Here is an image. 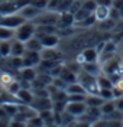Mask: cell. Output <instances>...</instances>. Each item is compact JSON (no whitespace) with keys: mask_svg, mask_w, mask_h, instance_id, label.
Instances as JSON below:
<instances>
[{"mask_svg":"<svg viewBox=\"0 0 123 127\" xmlns=\"http://www.w3.org/2000/svg\"><path fill=\"white\" fill-rule=\"evenodd\" d=\"M15 33H16V29L0 25V40H12L15 38Z\"/></svg>","mask_w":123,"mask_h":127,"instance_id":"cell-22","label":"cell"},{"mask_svg":"<svg viewBox=\"0 0 123 127\" xmlns=\"http://www.w3.org/2000/svg\"><path fill=\"white\" fill-rule=\"evenodd\" d=\"M91 127H107V120L101 117L100 120H97V121H94V123L91 124Z\"/></svg>","mask_w":123,"mask_h":127,"instance_id":"cell-35","label":"cell"},{"mask_svg":"<svg viewBox=\"0 0 123 127\" xmlns=\"http://www.w3.org/2000/svg\"><path fill=\"white\" fill-rule=\"evenodd\" d=\"M65 110L78 119L80 116H82V114L85 113V110H87V104H85V101H68Z\"/></svg>","mask_w":123,"mask_h":127,"instance_id":"cell-6","label":"cell"},{"mask_svg":"<svg viewBox=\"0 0 123 127\" xmlns=\"http://www.w3.org/2000/svg\"><path fill=\"white\" fill-rule=\"evenodd\" d=\"M31 105L38 111L49 110V108H52V100H51V97H35L33 95Z\"/></svg>","mask_w":123,"mask_h":127,"instance_id":"cell-7","label":"cell"},{"mask_svg":"<svg viewBox=\"0 0 123 127\" xmlns=\"http://www.w3.org/2000/svg\"><path fill=\"white\" fill-rule=\"evenodd\" d=\"M94 16L97 19V22H103L110 17V7L107 6H97V9L94 10Z\"/></svg>","mask_w":123,"mask_h":127,"instance_id":"cell-17","label":"cell"},{"mask_svg":"<svg viewBox=\"0 0 123 127\" xmlns=\"http://www.w3.org/2000/svg\"><path fill=\"white\" fill-rule=\"evenodd\" d=\"M81 7L87 9L91 13H94V10L97 9V1H96V0H84L81 3Z\"/></svg>","mask_w":123,"mask_h":127,"instance_id":"cell-30","label":"cell"},{"mask_svg":"<svg viewBox=\"0 0 123 127\" xmlns=\"http://www.w3.org/2000/svg\"><path fill=\"white\" fill-rule=\"evenodd\" d=\"M25 51H26L25 42H20L16 38H13L12 39V52H10V56H23Z\"/></svg>","mask_w":123,"mask_h":127,"instance_id":"cell-15","label":"cell"},{"mask_svg":"<svg viewBox=\"0 0 123 127\" xmlns=\"http://www.w3.org/2000/svg\"><path fill=\"white\" fill-rule=\"evenodd\" d=\"M78 64H87V62H100V54L98 51L94 48H84L81 52L78 54L77 59H75Z\"/></svg>","mask_w":123,"mask_h":127,"instance_id":"cell-3","label":"cell"},{"mask_svg":"<svg viewBox=\"0 0 123 127\" xmlns=\"http://www.w3.org/2000/svg\"><path fill=\"white\" fill-rule=\"evenodd\" d=\"M65 91L68 93V94H87L85 88L82 87V84L81 82H78V81L68 84L67 88H65Z\"/></svg>","mask_w":123,"mask_h":127,"instance_id":"cell-19","label":"cell"},{"mask_svg":"<svg viewBox=\"0 0 123 127\" xmlns=\"http://www.w3.org/2000/svg\"><path fill=\"white\" fill-rule=\"evenodd\" d=\"M75 23V17L71 12H62L59 15V20H58L57 28L58 29H68V28H73Z\"/></svg>","mask_w":123,"mask_h":127,"instance_id":"cell-9","label":"cell"},{"mask_svg":"<svg viewBox=\"0 0 123 127\" xmlns=\"http://www.w3.org/2000/svg\"><path fill=\"white\" fill-rule=\"evenodd\" d=\"M77 77H78V74H75L73 69H70L67 65H64V66H62V69H61V74H59V78L64 79L67 84H71V82H75V81H78V79H77Z\"/></svg>","mask_w":123,"mask_h":127,"instance_id":"cell-14","label":"cell"},{"mask_svg":"<svg viewBox=\"0 0 123 127\" xmlns=\"http://www.w3.org/2000/svg\"><path fill=\"white\" fill-rule=\"evenodd\" d=\"M70 127H91V123L85 121V120H81V119H77Z\"/></svg>","mask_w":123,"mask_h":127,"instance_id":"cell-32","label":"cell"},{"mask_svg":"<svg viewBox=\"0 0 123 127\" xmlns=\"http://www.w3.org/2000/svg\"><path fill=\"white\" fill-rule=\"evenodd\" d=\"M103 103H104V100L98 94H87V97H85L87 107H100Z\"/></svg>","mask_w":123,"mask_h":127,"instance_id":"cell-21","label":"cell"},{"mask_svg":"<svg viewBox=\"0 0 123 127\" xmlns=\"http://www.w3.org/2000/svg\"><path fill=\"white\" fill-rule=\"evenodd\" d=\"M35 35H36V25L33 23L32 20H26L16 29L15 38L20 42H28Z\"/></svg>","mask_w":123,"mask_h":127,"instance_id":"cell-1","label":"cell"},{"mask_svg":"<svg viewBox=\"0 0 123 127\" xmlns=\"http://www.w3.org/2000/svg\"><path fill=\"white\" fill-rule=\"evenodd\" d=\"M59 15L58 12H52V10H48L46 13L42 12L41 15L38 16L35 20H32L35 25H54L57 26L58 25V20H59Z\"/></svg>","mask_w":123,"mask_h":127,"instance_id":"cell-4","label":"cell"},{"mask_svg":"<svg viewBox=\"0 0 123 127\" xmlns=\"http://www.w3.org/2000/svg\"><path fill=\"white\" fill-rule=\"evenodd\" d=\"M25 46H26V49H29V51H38V52H41L42 49H43L41 39H39L36 35H35L33 38H31L28 42H25Z\"/></svg>","mask_w":123,"mask_h":127,"instance_id":"cell-18","label":"cell"},{"mask_svg":"<svg viewBox=\"0 0 123 127\" xmlns=\"http://www.w3.org/2000/svg\"><path fill=\"white\" fill-rule=\"evenodd\" d=\"M13 81H15V78H13L12 74H9V72H3V74H0V85L4 88V90H6Z\"/></svg>","mask_w":123,"mask_h":127,"instance_id":"cell-27","label":"cell"},{"mask_svg":"<svg viewBox=\"0 0 123 127\" xmlns=\"http://www.w3.org/2000/svg\"><path fill=\"white\" fill-rule=\"evenodd\" d=\"M80 1H84V0H80Z\"/></svg>","mask_w":123,"mask_h":127,"instance_id":"cell-42","label":"cell"},{"mask_svg":"<svg viewBox=\"0 0 123 127\" xmlns=\"http://www.w3.org/2000/svg\"><path fill=\"white\" fill-rule=\"evenodd\" d=\"M97 84H98V88H113V81L112 78L106 75V74H101L97 77Z\"/></svg>","mask_w":123,"mask_h":127,"instance_id":"cell-25","label":"cell"},{"mask_svg":"<svg viewBox=\"0 0 123 127\" xmlns=\"http://www.w3.org/2000/svg\"><path fill=\"white\" fill-rule=\"evenodd\" d=\"M12 52V40H0V56L9 58Z\"/></svg>","mask_w":123,"mask_h":127,"instance_id":"cell-24","label":"cell"},{"mask_svg":"<svg viewBox=\"0 0 123 127\" xmlns=\"http://www.w3.org/2000/svg\"><path fill=\"white\" fill-rule=\"evenodd\" d=\"M38 38L41 39L43 48H57L61 42L57 33H48V35H42V36H38Z\"/></svg>","mask_w":123,"mask_h":127,"instance_id":"cell-12","label":"cell"},{"mask_svg":"<svg viewBox=\"0 0 123 127\" xmlns=\"http://www.w3.org/2000/svg\"><path fill=\"white\" fill-rule=\"evenodd\" d=\"M90 15H93L91 12H88L87 9H84V7H80L75 13H74V17H75V22H80V20H82V19L88 17Z\"/></svg>","mask_w":123,"mask_h":127,"instance_id":"cell-29","label":"cell"},{"mask_svg":"<svg viewBox=\"0 0 123 127\" xmlns=\"http://www.w3.org/2000/svg\"><path fill=\"white\" fill-rule=\"evenodd\" d=\"M19 74H20V78L23 82H33L36 77H38V72L35 69V66H23L19 69Z\"/></svg>","mask_w":123,"mask_h":127,"instance_id":"cell-13","label":"cell"},{"mask_svg":"<svg viewBox=\"0 0 123 127\" xmlns=\"http://www.w3.org/2000/svg\"><path fill=\"white\" fill-rule=\"evenodd\" d=\"M59 127H70V126H65V124H59Z\"/></svg>","mask_w":123,"mask_h":127,"instance_id":"cell-40","label":"cell"},{"mask_svg":"<svg viewBox=\"0 0 123 127\" xmlns=\"http://www.w3.org/2000/svg\"><path fill=\"white\" fill-rule=\"evenodd\" d=\"M41 56H42V59H46V61L59 62V59L62 58V52L58 51L57 48H43L41 51Z\"/></svg>","mask_w":123,"mask_h":127,"instance_id":"cell-10","label":"cell"},{"mask_svg":"<svg viewBox=\"0 0 123 127\" xmlns=\"http://www.w3.org/2000/svg\"><path fill=\"white\" fill-rule=\"evenodd\" d=\"M96 22H97V19H96V16H94V13H93V15H90L88 17L82 19V20H80V22H75V23H74V26L87 29V28H91L93 25H96Z\"/></svg>","mask_w":123,"mask_h":127,"instance_id":"cell-23","label":"cell"},{"mask_svg":"<svg viewBox=\"0 0 123 127\" xmlns=\"http://www.w3.org/2000/svg\"><path fill=\"white\" fill-rule=\"evenodd\" d=\"M43 10H41V9L35 7L33 4H31V3H28V4H25L23 7L19 10V13L23 16L26 20H35L38 16L41 15Z\"/></svg>","mask_w":123,"mask_h":127,"instance_id":"cell-8","label":"cell"},{"mask_svg":"<svg viewBox=\"0 0 123 127\" xmlns=\"http://www.w3.org/2000/svg\"><path fill=\"white\" fill-rule=\"evenodd\" d=\"M9 127H28V123H26V121H19V120H13L12 119Z\"/></svg>","mask_w":123,"mask_h":127,"instance_id":"cell-33","label":"cell"},{"mask_svg":"<svg viewBox=\"0 0 123 127\" xmlns=\"http://www.w3.org/2000/svg\"><path fill=\"white\" fill-rule=\"evenodd\" d=\"M116 110V100H106L104 103L100 105V111L103 114V117L109 116L110 113H113Z\"/></svg>","mask_w":123,"mask_h":127,"instance_id":"cell-20","label":"cell"},{"mask_svg":"<svg viewBox=\"0 0 123 127\" xmlns=\"http://www.w3.org/2000/svg\"><path fill=\"white\" fill-rule=\"evenodd\" d=\"M42 61L41 52L38 51H29L26 49L23 54V66H36Z\"/></svg>","mask_w":123,"mask_h":127,"instance_id":"cell-5","label":"cell"},{"mask_svg":"<svg viewBox=\"0 0 123 127\" xmlns=\"http://www.w3.org/2000/svg\"><path fill=\"white\" fill-rule=\"evenodd\" d=\"M42 127H59V124H57V123H48V124H43Z\"/></svg>","mask_w":123,"mask_h":127,"instance_id":"cell-39","label":"cell"},{"mask_svg":"<svg viewBox=\"0 0 123 127\" xmlns=\"http://www.w3.org/2000/svg\"><path fill=\"white\" fill-rule=\"evenodd\" d=\"M10 119H3V117H0V127H9L10 124Z\"/></svg>","mask_w":123,"mask_h":127,"instance_id":"cell-38","label":"cell"},{"mask_svg":"<svg viewBox=\"0 0 123 127\" xmlns=\"http://www.w3.org/2000/svg\"><path fill=\"white\" fill-rule=\"evenodd\" d=\"M81 69L91 74V75H94V77H98L100 71H101V65H98V62H87L81 65Z\"/></svg>","mask_w":123,"mask_h":127,"instance_id":"cell-16","label":"cell"},{"mask_svg":"<svg viewBox=\"0 0 123 127\" xmlns=\"http://www.w3.org/2000/svg\"><path fill=\"white\" fill-rule=\"evenodd\" d=\"M107 127H123L122 120H107Z\"/></svg>","mask_w":123,"mask_h":127,"instance_id":"cell-34","label":"cell"},{"mask_svg":"<svg viewBox=\"0 0 123 127\" xmlns=\"http://www.w3.org/2000/svg\"><path fill=\"white\" fill-rule=\"evenodd\" d=\"M48 1H49V0H29V3H31V4H33L35 7L41 9V10H45V9H46Z\"/></svg>","mask_w":123,"mask_h":127,"instance_id":"cell-31","label":"cell"},{"mask_svg":"<svg viewBox=\"0 0 123 127\" xmlns=\"http://www.w3.org/2000/svg\"><path fill=\"white\" fill-rule=\"evenodd\" d=\"M115 100H116V108L123 113V95L117 97V98H115Z\"/></svg>","mask_w":123,"mask_h":127,"instance_id":"cell-37","label":"cell"},{"mask_svg":"<svg viewBox=\"0 0 123 127\" xmlns=\"http://www.w3.org/2000/svg\"><path fill=\"white\" fill-rule=\"evenodd\" d=\"M104 101L106 100H115V93H113V88H100L97 93Z\"/></svg>","mask_w":123,"mask_h":127,"instance_id":"cell-28","label":"cell"},{"mask_svg":"<svg viewBox=\"0 0 123 127\" xmlns=\"http://www.w3.org/2000/svg\"><path fill=\"white\" fill-rule=\"evenodd\" d=\"M96 1H97V6H107V7H112L115 0H96Z\"/></svg>","mask_w":123,"mask_h":127,"instance_id":"cell-36","label":"cell"},{"mask_svg":"<svg viewBox=\"0 0 123 127\" xmlns=\"http://www.w3.org/2000/svg\"><path fill=\"white\" fill-rule=\"evenodd\" d=\"M122 71H123V62H122Z\"/></svg>","mask_w":123,"mask_h":127,"instance_id":"cell-41","label":"cell"},{"mask_svg":"<svg viewBox=\"0 0 123 127\" xmlns=\"http://www.w3.org/2000/svg\"><path fill=\"white\" fill-rule=\"evenodd\" d=\"M23 22H26V19H25L19 12H17V13H10V15H1L0 16V25H1V26L12 28V29H17Z\"/></svg>","mask_w":123,"mask_h":127,"instance_id":"cell-2","label":"cell"},{"mask_svg":"<svg viewBox=\"0 0 123 127\" xmlns=\"http://www.w3.org/2000/svg\"><path fill=\"white\" fill-rule=\"evenodd\" d=\"M16 100L17 103L20 104H31L33 100V93H32V88H28V87H22L19 91L16 93Z\"/></svg>","mask_w":123,"mask_h":127,"instance_id":"cell-11","label":"cell"},{"mask_svg":"<svg viewBox=\"0 0 123 127\" xmlns=\"http://www.w3.org/2000/svg\"><path fill=\"white\" fill-rule=\"evenodd\" d=\"M62 4H64V0H49L46 10H52V12L61 13L62 12Z\"/></svg>","mask_w":123,"mask_h":127,"instance_id":"cell-26","label":"cell"}]
</instances>
